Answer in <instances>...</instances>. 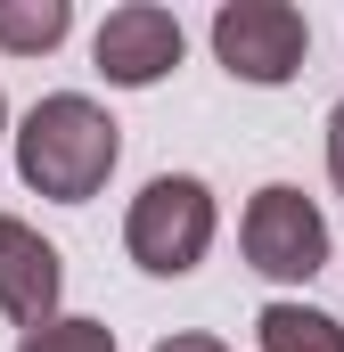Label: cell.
<instances>
[{
    "mask_svg": "<svg viewBox=\"0 0 344 352\" xmlns=\"http://www.w3.org/2000/svg\"><path fill=\"white\" fill-rule=\"evenodd\" d=\"M123 156V123L83 98V90H50L25 123H17V180L50 205H90Z\"/></svg>",
    "mask_w": 344,
    "mask_h": 352,
    "instance_id": "6da1fadb",
    "label": "cell"
},
{
    "mask_svg": "<svg viewBox=\"0 0 344 352\" xmlns=\"http://www.w3.org/2000/svg\"><path fill=\"white\" fill-rule=\"evenodd\" d=\"M213 221H222L213 188L197 173H156L123 213V246H131V263L148 278H189L205 263V246H213Z\"/></svg>",
    "mask_w": 344,
    "mask_h": 352,
    "instance_id": "7a4b0ae2",
    "label": "cell"
},
{
    "mask_svg": "<svg viewBox=\"0 0 344 352\" xmlns=\"http://www.w3.org/2000/svg\"><path fill=\"white\" fill-rule=\"evenodd\" d=\"M213 58L230 66V82L279 90V82L303 74L312 25H303V8H287V0H230V8H213Z\"/></svg>",
    "mask_w": 344,
    "mask_h": 352,
    "instance_id": "3957f363",
    "label": "cell"
},
{
    "mask_svg": "<svg viewBox=\"0 0 344 352\" xmlns=\"http://www.w3.org/2000/svg\"><path fill=\"white\" fill-rule=\"evenodd\" d=\"M238 246H246V263L262 278H312L328 263V221H320V205L303 188L270 180V188H255V205L238 221Z\"/></svg>",
    "mask_w": 344,
    "mask_h": 352,
    "instance_id": "277c9868",
    "label": "cell"
},
{
    "mask_svg": "<svg viewBox=\"0 0 344 352\" xmlns=\"http://www.w3.org/2000/svg\"><path fill=\"white\" fill-rule=\"evenodd\" d=\"M180 16L156 8V0H123V8H107V25H98V41H90V66L107 74L115 90H148L164 82L172 66H180Z\"/></svg>",
    "mask_w": 344,
    "mask_h": 352,
    "instance_id": "5b68a950",
    "label": "cell"
},
{
    "mask_svg": "<svg viewBox=\"0 0 344 352\" xmlns=\"http://www.w3.org/2000/svg\"><path fill=\"white\" fill-rule=\"evenodd\" d=\"M58 295H66V263H58V246H50L33 221L0 213V311L33 336V328L66 320V311H58Z\"/></svg>",
    "mask_w": 344,
    "mask_h": 352,
    "instance_id": "8992f818",
    "label": "cell"
},
{
    "mask_svg": "<svg viewBox=\"0 0 344 352\" xmlns=\"http://www.w3.org/2000/svg\"><path fill=\"white\" fill-rule=\"evenodd\" d=\"M255 344L262 352H344V328L312 303H262L255 311Z\"/></svg>",
    "mask_w": 344,
    "mask_h": 352,
    "instance_id": "52a82bcc",
    "label": "cell"
},
{
    "mask_svg": "<svg viewBox=\"0 0 344 352\" xmlns=\"http://www.w3.org/2000/svg\"><path fill=\"white\" fill-rule=\"evenodd\" d=\"M66 33H74V8H66V0H0V50L41 58V50H58Z\"/></svg>",
    "mask_w": 344,
    "mask_h": 352,
    "instance_id": "ba28073f",
    "label": "cell"
},
{
    "mask_svg": "<svg viewBox=\"0 0 344 352\" xmlns=\"http://www.w3.org/2000/svg\"><path fill=\"white\" fill-rule=\"evenodd\" d=\"M17 352H115V328L107 320H50V328H33Z\"/></svg>",
    "mask_w": 344,
    "mask_h": 352,
    "instance_id": "9c48e42d",
    "label": "cell"
},
{
    "mask_svg": "<svg viewBox=\"0 0 344 352\" xmlns=\"http://www.w3.org/2000/svg\"><path fill=\"white\" fill-rule=\"evenodd\" d=\"M328 180H336V197H344V98H336V115H328Z\"/></svg>",
    "mask_w": 344,
    "mask_h": 352,
    "instance_id": "30bf717a",
    "label": "cell"
},
{
    "mask_svg": "<svg viewBox=\"0 0 344 352\" xmlns=\"http://www.w3.org/2000/svg\"><path fill=\"white\" fill-rule=\"evenodd\" d=\"M156 352H230V344H222V336H197V328H189V336H164Z\"/></svg>",
    "mask_w": 344,
    "mask_h": 352,
    "instance_id": "8fae6325",
    "label": "cell"
},
{
    "mask_svg": "<svg viewBox=\"0 0 344 352\" xmlns=\"http://www.w3.org/2000/svg\"><path fill=\"white\" fill-rule=\"evenodd\" d=\"M0 131H8V98H0Z\"/></svg>",
    "mask_w": 344,
    "mask_h": 352,
    "instance_id": "7c38bea8",
    "label": "cell"
}]
</instances>
